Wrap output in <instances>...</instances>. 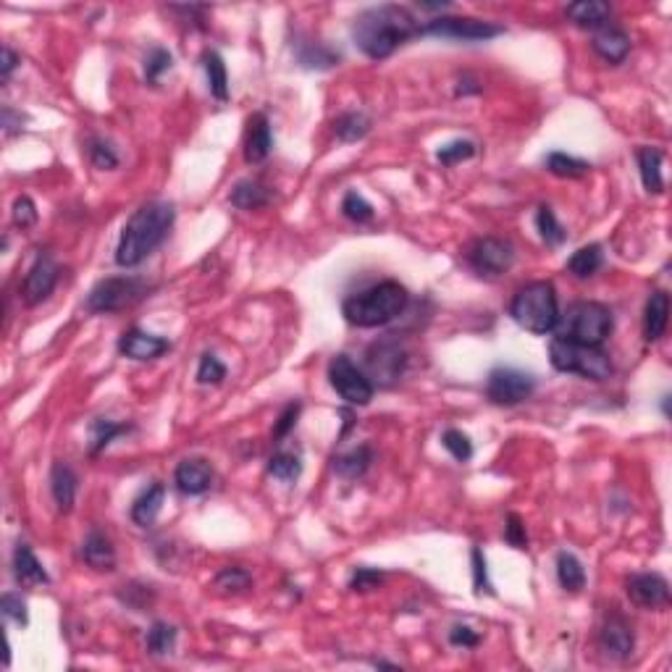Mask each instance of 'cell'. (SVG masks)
Instances as JSON below:
<instances>
[{"mask_svg":"<svg viewBox=\"0 0 672 672\" xmlns=\"http://www.w3.org/2000/svg\"><path fill=\"white\" fill-rule=\"evenodd\" d=\"M413 38H421V24L404 5H373L355 16L353 40L362 55L384 61Z\"/></svg>","mask_w":672,"mask_h":672,"instance_id":"1","label":"cell"},{"mask_svg":"<svg viewBox=\"0 0 672 672\" xmlns=\"http://www.w3.org/2000/svg\"><path fill=\"white\" fill-rule=\"evenodd\" d=\"M174 221H176V208L166 200L140 205L121 229L116 263L121 268H134L142 260H148L166 242L168 232L174 229Z\"/></svg>","mask_w":672,"mask_h":672,"instance_id":"2","label":"cell"},{"mask_svg":"<svg viewBox=\"0 0 672 672\" xmlns=\"http://www.w3.org/2000/svg\"><path fill=\"white\" fill-rule=\"evenodd\" d=\"M410 302L407 289L399 281H379L345 300L342 316L357 328H379L404 313Z\"/></svg>","mask_w":672,"mask_h":672,"instance_id":"3","label":"cell"},{"mask_svg":"<svg viewBox=\"0 0 672 672\" xmlns=\"http://www.w3.org/2000/svg\"><path fill=\"white\" fill-rule=\"evenodd\" d=\"M510 316L520 328L536 336L552 334L559 320V300L552 281H531L520 286L513 297Z\"/></svg>","mask_w":672,"mask_h":672,"instance_id":"4","label":"cell"},{"mask_svg":"<svg viewBox=\"0 0 672 672\" xmlns=\"http://www.w3.org/2000/svg\"><path fill=\"white\" fill-rule=\"evenodd\" d=\"M615 328V320H612V310L601 302H573L559 320H557V328L559 331V339H570V342H578V345H589V347H601L609 334Z\"/></svg>","mask_w":672,"mask_h":672,"instance_id":"5","label":"cell"},{"mask_svg":"<svg viewBox=\"0 0 672 672\" xmlns=\"http://www.w3.org/2000/svg\"><path fill=\"white\" fill-rule=\"evenodd\" d=\"M549 360L554 370L573 373L589 381H607L612 376V360L601 347H589L554 336L549 342Z\"/></svg>","mask_w":672,"mask_h":672,"instance_id":"6","label":"cell"},{"mask_svg":"<svg viewBox=\"0 0 672 672\" xmlns=\"http://www.w3.org/2000/svg\"><path fill=\"white\" fill-rule=\"evenodd\" d=\"M150 292V284L137 276H111L98 281L87 294V313H119Z\"/></svg>","mask_w":672,"mask_h":672,"instance_id":"7","label":"cell"},{"mask_svg":"<svg viewBox=\"0 0 672 672\" xmlns=\"http://www.w3.org/2000/svg\"><path fill=\"white\" fill-rule=\"evenodd\" d=\"M423 38H441V40H463V42H486L505 35L502 24L483 21L473 16H438L429 24L421 27Z\"/></svg>","mask_w":672,"mask_h":672,"instance_id":"8","label":"cell"},{"mask_svg":"<svg viewBox=\"0 0 672 672\" xmlns=\"http://www.w3.org/2000/svg\"><path fill=\"white\" fill-rule=\"evenodd\" d=\"M328 381L336 389V395L342 396L347 404H355V407L368 404L373 399V392H376L373 381L347 355L331 357V362H328Z\"/></svg>","mask_w":672,"mask_h":672,"instance_id":"9","label":"cell"},{"mask_svg":"<svg viewBox=\"0 0 672 672\" xmlns=\"http://www.w3.org/2000/svg\"><path fill=\"white\" fill-rule=\"evenodd\" d=\"M536 376L533 373H525V370H517V368H507V365H499L489 373L486 379V396L494 402V404H520L525 402L528 396L536 392Z\"/></svg>","mask_w":672,"mask_h":672,"instance_id":"10","label":"cell"},{"mask_svg":"<svg viewBox=\"0 0 672 672\" xmlns=\"http://www.w3.org/2000/svg\"><path fill=\"white\" fill-rule=\"evenodd\" d=\"M365 365H368V379L376 381L379 387H392L399 381V376L404 373L407 365V350L399 345V339L387 336L376 345H370L368 355H365Z\"/></svg>","mask_w":672,"mask_h":672,"instance_id":"11","label":"cell"},{"mask_svg":"<svg viewBox=\"0 0 672 672\" xmlns=\"http://www.w3.org/2000/svg\"><path fill=\"white\" fill-rule=\"evenodd\" d=\"M468 263L471 268L483 274V276H499L507 274L515 263L513 242L499 237H481L475 239L468 250Z\"/></svg>","mask_w":672,"mask_h":672,"instance_id":"12","label":"cell"},{"mask_svg":"<svg viewBox=\"0 0 672 672\" xmlns=\"http://www.w3.org/2000/svg\"><path fill=\"white\" fill-rule=\"evenodd\" d=\"M58 278H61V266L53 260L50 252H40V255L35 258L32 268H30L27 276H24V284H21V300H24L30 308L40 305V302H45V300L53 294Z\"/></svg>","mask_w":672,"mask_h":672,"instance_id":"13","label":"cell"},{"mask_svg":"<svg viewBox=\"0 0 672 672\" xmlns=\"http://www.w3.org/2000/svg\"><path fill=\"white\" fill-rule=\"evenodd\" d=\"M625 591L633 604L643 609H665L670 604V583L659 573H635L628 578Z\"/></svg>","mask_w":672,"mask_h":672,"instance_id":"14","label":"cell"},{"mask_svg":"<svg viewBox=\"0 0 672 672\" xmlns=\"http://www.w3.org/2000/svg\"><path fill=\"white\" fill-rule=\"evenodd\" d=\"M633 646H635V635H633L631 623L617 612L607 615V620L599 631V649L604 651V657L623 662L633 654Z\"/></svg>","mask_w":672,"mask_h":672,"instance_id":"15","label":"cell"},{"mask_svg":"<svg viewBox=\"0 0 672 672\" xmlns=\"http://www.w3.org/2000/svg\"><path fill=\"white\" fill-rule=\"evenodd\" d=\"M171 350V342L163 339V336H156V334H148L142 328H129L123 336L119 339V353L129 360H156L163 353Z\"/></svg>","mask_w":672,"mask_h":672,"instance_id":"16","label":"cell"},{"mask_svg":"<svg viewBox=\"0 0 672 672\" xmlns=\"http://www.w3.org/2000/svg\"><path fill=\"white\" fill-rule=\"evenodd\" d=\"M274 150V134H271V121L266 114H252L247 121V134H244V160L247 163H263Z\"/></svg>","mask_w":672,"mask_h":672,"instance_id":"17","label":"cell"},{"mask_svg":"<svg viewBox=\"0 0 672 672\" xmlns=\"http://www.w3.org/2000/svg\"><path fill=\"white\" fill-rule=\"evenodd\" d=\"M174 483L182 494L187 497H200L205 494L210 486H213V471L205 460L200 457H190V460H182L174 471Z\"/></svg>","mask_w":672,"mask_h":672,"instance_id":"18","label":"cell"},{"mask_svg":"<svg viewBox=\"0 0 672 672\" xmlns=\"http://www.w3.org/2000/svg\"><path fill=\"white\" fill-rule=\"evenodd\" d=\"M591 47L601 61H607V64H623L628 58V53H631V38L620 27L607 24V27H601V30L593 32Z\"/></svg>","mask_w":672,"mask_h":672,"instance_id":"19","label":"cell"},{"mask_svg":"<svg viewBox=\"0 0 672 672\" xmlns=\"http://www.w3.org/2000/svg\"><path fill=\"white\" fill-rule=\"evenodd\" d=\"M77 491H80V478L74 473V468L66 463H55L50 471V494H53L58 513L69 515L74 510Z\"/></svg>","mask_w":672,"mask_h":672,"instance_id":"20","label":"cell"},{"mask_svg":"<svg viewBox=\"0 0 672 672\" xmlns=\"http://www.w3.org/2000/svg\"><path fill=\"white\" fill-rule=\"evenodd\" d=\"M81 559H84L92 570L111 573V570L116 567V549H114V541H111L103 531L92 528V531L84 536V541H81Z\"/></svg>","mask_w":672,"mask_h":672,"instance_id":"21","label":"cell"},{"mask_svg":"<svg viewBox=\"0 0 672 672\" xmlns=\"http://www.w3.org/2000/svg\"><path fill=\"white\" fill-rule=\"evenodd\" d=\"M670 323V294L665 289L651 292L649 302H646V313H643V336L646 342H659L668 331Z\"/></svg>","mask_w":672,"mask_h":672,"instance_id":"22","label":"cell"},{"mask_svg":"<svg viewBox=\"0 0 672 672\" xmlns=\"http://www.w3.org/2000/svg\"><path fill=\"white\" fill-rule=\"evenodd\" d=\"M565 16L575 24V27H581V30H601V27H607L609 24V16H612V8H609V3H604V0H578V3H570L567 8H565Z\"/></svg>","mask_w":672,"mask_h":672,"instance_id":"23","label":"cell"},{"mask_svg":"<svg viewBox=\"0 0 672 672\" xmlns=\"http://www.w3.org/2000/svg\"><path fill=\"white\" fill-rule=\"evenodd\" d=\"M13 575L24 586H45V583H50L47 570L42 567V562L35 557L32 547L24 544V541H19L16 549H13Z\"/></svg>","mask_w":672,"mask_h":672,"instance_id":"24","label":"cell"},{"mask_svg":"<svg viewBox=\"0 0 672 672\" xmlns=\"http://www.w3.org/2000/svg\"><path fill=\"white\" fill-rule=\"evenodd\" d=\"M294 55H297V64H300L302 69H308V72H326V69L339 66V61H342V53H339V50L328 47L326 42L313 40L300 42L297 50H294Z\"/></svg>","mask_w":672,"mask_h":672,"instance_id":"25","label":"cell"},{"mask_svg":"<svg viewBox=\"0 0 672 672\" xmlns=\"http://www.w3.org/2000/svg\"><path fill=\"white\" fill-rule=\"evenodd\" d=\"M638 158V171H641V182H643V190L651 192V195H662L665 192V176H662V150L657 148H638L635 153Z\"/></svg>","mask_w":672,"mask_h":672,"instance_id":"26","label":"cell"},{"mask_svg":"<svg viewBox=\"0 0 672 672\" xmlns=\"http://www.w3.org/2000/svg\"><path fill=\"white\" fill-rule=\"evenodd\" d=\"M163 499H166V486L163 483H153L148 486L132 505V520L142 528L153 525L158 520L160 510H163Z\"/></svg>","mask_w":672,"mask_h":672,"instance_id":"27","label":"cell"},{"mask_svg":"<svg viewBox=\"0 0 672 672\" xmlns=\"http://www.w3.org/2000/svg\"><path fill=\"white\" fill-rule=\"evenodd\" d=\"M271 198L274 192L263 182H255V179H242L232 190V205L239 210H260L271 202Z\"/></svg>","mask_w":672,"mask_h":672,"instance_id":"28","label":"cell"},{"mask_svg":"<svg viewBox=\"0 0 672 672\" xmlns=\"http://www.w3.org/2000/svg\"><path fill=\"white\" fill-rule=\"evenodd\" d=\"M202 66H205V74H208V89H210V95H213L218 103H226V100H229V72H226V64H224L221 53L205 50V53H202Z\"/></svg>","mask_w":672,"mask_h":672,"instance_id":"29","label":"cell"},{"mask_svg":"<svg viewBox=\"0 0 672 672\" xmlns=\"http://www.w3.org/2000/svg\"><path fill=\"white\" fill-rule=\"evenodd\" d=\"M604 266V250L601 244H586V247H578L570 260H567V274L575 278H591L593 274H599V268Z\"/></svg>","mask_w":672,"mask_h":672,"instance_id":"30","label":"cell"},{"mask_svg":"<svg viewBox=\"0 0 672 672\" xmlns=\"http://www.w3.org/2000/svg\"><path fill=\"white\" fill-rule=\"evenodd\" d=\"M370 463H373V449L368 444H360V447L339 455L334 460V471L342 475V478H347V481H357V478H362V475L368 473Z\"/></svg>","mask_w":672,"mask_h":672,"instance_id":"31","label":"cell"},{"mask_svg":"<svg viewBox=\"0 0 672 672\" xmlns=\"http://www.w3.org/2000/svg\"><path fill=\"white\" fill-rule=\"evenodd\" d=\"M557 581L565 591L578 593L586 586V570L573 552L557 554Z\"/></svg>","mask_w":672,"mask_h":672,"instance_id":"32","label":"cell"},{"mask_svg":"<svg viewBox=\"0 0 672 672\" xmlns=\"http://www.w3.org/2000/svg\"><path fill=\"white\" fill-rule=\"evenodd\" d=\"M132 431L129 423H116L108 418H95L89 426V455H100L103 449H108L114 444V438H119L121 434Z\"/></svg>","mask_w":672,"mask_h":672,"instance_id":"33","label":"cell"},{"mask_svg":"<svg viewBox=\"0 0 672 672\" xmlns=\"http://www.w3.org/2000/svg\"><path fill=\"white\" fill-rule=\"evenodd\" d=\"M544 166H547L549 174L559 176V179H578V176H583V174L591 171V163H589V160L567 156V153H562V150L549 153L547 160H544Z\"/></svg>","mask_w":672,"mask_h":672,"instance_id":"34","label":"cell"},{"mask_svg":"<svg viewBox=\"0 0 672 672\" xmlns=\"http://www.w3.org/2000/svg\"><path fill=\"white\" fill-rule=\"evenodd\" d=\"M334 132L339 142H357L370 132V119L360 111H347L334 121Z\"/></svg>","mask_w":672,"mask_h":672,"instance_id":"35","label":"cell"},{"mask_svg":"<svg viewBox=\"0 0 672 672\" xmlns=\"http://www.w3.org/2000/svg\"><path fill=\"white\" fill-rule=\"evenodd\" d=\"M176 635H179V631H176L171 623L156 620V623L150 625V631H148V638H145L148 651H150L153 657H166V654H171L174 646H176Z\"/></svg>","mask_w":672,"mask_h":672,"instance_id":"36","label":"cell"},{"mask_svg":"<svg viewBox=\"0 0 672 672\" xmlns=\"http://www.w3.org/2000/svg\"><path fill=\"white\" fill-rule=\"evenodd\" d=\"M268 475H274L281 483H294L302 475V457L297 452H276L268 460Z\"/></svg>","mask_w":672,"mask_h":672,"instance_id":"37","label":"cell"},{"mask_svg":"<svg viewBox=\"0 0 672 672\" xmlns=\"http://www.w3.org/2000/svg\"><path fill=\"white\" fill-rule=\"evenodd\" d=\"M252 586V575L244 570V567H224L218 575H216V581H213V589L218 593H224V596H229V593H242L247 591Z\"/></svg>","mask_w":672,"mask_h":672,"instance_id":"38","label":"cell"},{"mask_svg":"<svg viewBox=\"0 0 672 672\" xmlns=\"http://www.w3.org/2000/svg\"><path fill=\"white\" fill-rule=\"evenodd\" d=\"M536 229H539V234H541V239L549 247H559L567 239V232L562 229V224L557 221V216H554V210L549 205L539 208V213H536Z\"/></svg>","mask_w":672,"mask_h":672,"instance_id":"39","label":"cell"},{"mask_svg":"<svg viewBox=\"0 0 672 672\" xmlns=\"http://www.w3.org/2000/svg\"><path fill=\"white\" fill-rule=\"evenodd\" d=\"M87 158L100 171H111V168L119 166V156H116L114 145L108 140H103V137H89V142H87Z\"/></svg>","mask_w":672,"mask_h":672,"instance_id":"40","label":"cell"},{"mask_svg":"<svg viewBox=\"0 0 672 672\" xmlns=\"http://www.w3.org/2000/svg\"><path fill=\"white\" fill-rule=\"evenodd\" d=\"M171 69H174V55H171L166 47L156 45V47L145 55V81H148V84H158L160 77L168 74Z\"/></svg>","mask_w":672,"mask_h":672,"instance_id":"41","label":"cell"},{"mask_svg":"<svg viewBox=\"0 0 672 672\" xmlns=\"http://www.w3.org/2000/svg\"><path fill=\"white\" fill-rule=\"evenodd\" d=\"M475 150L478 148H475V142H471V140H452V142H447V145H441L436 150V160L441 166H457L463 160L473 158Z\"/></svg>","mask_w":672,"mask_h":672,"instance_id":"42","label":"cell"},{"mask_svg":"<svg viewBox=\"0 0 672 672\" xmlns=\"http://www.w3.org/2000/svg\"><path fill=\"white\" fill-rule=\"evenodd\" d=\"M441 444L444 449L457 460V463H468L473 457V441L468 438V434L457 431V429H447L441 434Z\"/></svg>","mask_w":672,"mask_h":672,"instance_id":"43","label":"cell"},{"mask_svg":"<svg viewBox=\"0 0 672 672\" xmlns=\"http://www.w3.org/2000/svg\"><path fill=\"white\" fill-rule=\"evenodd\" d=\"M0 609L8 620H13L16 625L27 628L30 625V609H27V601L24 596L16 591H5L0 596Z\"/></svg>","mask_w":672,"mask_h":672,"instance_id":"44","label":"cell"},{"mask_svg":"<svg viewBox=\"0 0 672 672\" xmlns=\"http://www.w3.org/2000/svg\"><path fill=\"white\" fill-rule=\"evenodd\" d=\"M342 213H345L350 221H355V224H368V221H373V216H376L373 205L362 198L360 192H347V195H345V200H342Z\"/></svg>","mask_w":672,"mask_h":672,"instance_id":"45","label":"cell"},{"mask_svg":"<svg viewBox=\"0 0 672 672\" xmlns=\"http://www.w3.org/2000/svg\"><path fill=\"white\" fill-rule=\"evenodd\" d=\"M11 218H13V226L16 229H32L38 224V205L35 200L27 198V195H19L13 200V208H11Z\"/></svg>","mask_w":672,"mask_h":672,"instance_id":"46","label":"cell"},{"mask_svg":"<svg viewBox=\"0 0 672 672\" xmlns=\"http://www.w3.org/2000/svg\"><path fill=\"white\" fill-rule=\"evenodd\" d=\"M224 379H226V365H224L218 357L210 355V353H205V355L200 357L198 384H202V387H208V384H221Z\"/></svg>","mask_w":672,"mask_h":672,"instance_id":"47","label":"cell"},{"mask_svg":"<svg viewBox=\"0 0 672 672\" xmlns=\"http://www.w3.org/2000/svg\"><path fill=\"white\" fill-rule=\"evenodd\" d=\"M471 567H473V589L475 593H489L494 596V586L489 581V567H486V554L481 547H473L471 549Z\"/></svg>","mask_w":672,"mask_h":672,"instance_id":"48","label":"cell"},{"mask_svg":"<svg viewBox=\"0 0 672 672\" xmlns=\"http://www.w3.org/2000/svg\"><path fill=\"white\" fill-rule=\"evenodd\" d=\"M300 413H302V404H300V402H289V404L281 410L278 421L274 423V431H271V436H274V444H278L281 438H286V436L294 431Z\"/></svg>","mask_w":672,"mask_h":672,"instance_id":"49","label":"cell"},{"mask_svg":"<svg viewBox=\"0 0 672 672\" xmlns=\"http://www.w3.org/2000/svg\"><path fill=\"white\" fill-rule=\"evenodd\" d=\"M384 583V573L376 570V567H357L350 578V589L357 593H368L373 589H379Z\"/></svg>","mask_w":672,"mask_h":672,"instance_id":"50","label":"cell"},{"mask_svg":"<svg viewBox=\"0 0 672 672\" xmlns=\"http://www.w3.org/2000/svg\"><path fill=\"white\" fill-rule=\"evenodd\" d=\"M505 541L515 549H528V533H525V523L517 513L507 515L505 520Z\"/></svg>","mask_w":672,"mask_h":672,"instance_id":"51","label":"cell"},{"mask_svg":"<svg viewBox=\"0 0 672 672\" xmlns=\"http://www.w3.org/2000/svg\"><path fill=\"white\" fill-rule=\"evenodd\" d=\"M449 643L452 646H463V649H473L481 643V635L471 625H452L449 631Z\"/></svg>","mask_w":672,"mask_h":672,"instance_id":"52","label":"cell"},{"mask_svg":"<svg viewBox=\"0 0 672 672\" xmlns=\"http://www.w3.org/2000/svg\"><path fill=\"white\" fill-rule=\"evenodd\" d=\"M21 64V58H19V53L16 50H11L8 45H3V61H0V80L8 81L11 80V74L16 72V66Z\"/></svg>","mask_w":672,"mask_h":672,"instance_id":"53","label":"cell"},{"mask_svg":"<svg viewBox=\"0 0 672 672\" xmlns=\"http://www.w3.org/2000/svg\"><path fill=\"white\" fill-rule=\"evenodd\" d=\"M24 121L27 119H24L21 114H16L13 108H8V106L3 108V129H5V134H16V132H21V129H24V126H21Z\"/></svg>","mask_w":672,"mask_h":672,"instance_id":"54","label":"cell"},{"mask_svg":"<svg viewBox=\"0 0 672 672\" xmlns=\"http://www.w3.org/2000/svg\"><path fill=\"white\" fill-rule=\"evenodd\" d=\"M418 8L421 11H444V8H449V3H418Z\"/></svg>","mask_w":672,"mask_h":672,"instance_id":"55","label":"cell"},{"mask_svg":"<svg viewBox=\"0 0 672 672\" xmlns=\"http://www.w3.org/2000/svg\"><path fill=\"white\" fill-rule=\"evenodd\" d=\"M373 668H379V670H399V665L384 662V659H373Z\"/></svg>","mask_w":672,"mask_h":672,"instance_id":"56","label":"cell"},{"mask_svg":"<svg viewBox=\"0 0 672 672\" xmlns=\"http://www.w3.org/2000/svg\"><path fill=\"white\" fill-rule=\"evenodd\" d=\"M668 404H670V396L665 395V396H662V413H665V418L670 415V407H668Z\"/></svg>","mask_w":672,"mask_h":672,"instance_id":"57","label":"cell"}]
</instances>
